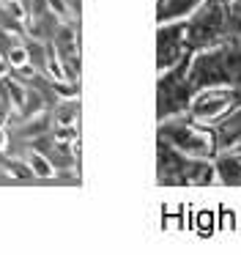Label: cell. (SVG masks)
Segmentation results:
<instances>
[{
    "label": "cell",
    "instance_id": "cell-15",
    "mask_svg": "<svg viewBox=\"0 0 241 255\" xmlns=\"http://www.w3.org/2000/svg\"><path fill=\"white\" fill-rule=\"evenodd\" d=\"M52 137L60 143H77V127H52Z\"/></svg>",
    "mask_w": 241,
    "mask_h": 255
},
{
    "label": "cell",
    "instance_id": "cell-9",
    "mask_svg": "<svg viewBox=\"0 0 241 255\" xmlns=\"http://www.w3.org/2000/svg\"><path fill=\"white\" fill-rule=\"evenodd\" d=\"M52 47L58 52V58H71V55H80V44H77V28L71 22H60L58 33L52 39Z\"/></svg>",
    "mask_w": 241,
    "mask_h": 255
},
{
    "label": "cell",
    "instance_id": "cell-11",
    "mask_svg": "<svg viewBox=\"0 0 241 255\" xmlns=\"http://www.w3.org/2000/svg\"><path fill=\"white\" fill-rule=\"evenodd\" d=\"M49 129H52V113L41 110V113H36V116L27 118L19 134H22V137H27V140H33V137H38V134L49 132Z\"/></svg>",
    "mask_w": 241,
    "mask_h": 255
},
{
    "label": "cell",
    "instance_id": "cell-13",
    "mask_svg": "<svg viewBox=\"0 0 241 255\" xmlns=\"http://www.w3.org/2000/svg\"><path fill=\"white\" fill-rule=\"evenodd\" d=\"M5 173H8L11 178H19V181H33L36 178V173H33V167H30V162H22V159H11V162H5V167H3Z\"/></svg>",
    "mask_w": 241,
    "mask_h": 255
},
{
    "label": "cell",
    "instance_id": "cell-7",
    "mask_svg": "<svg viewBox=\"0 0 241 255\" xmlns=\"http://www.w3.org/2000/svg\"><path fill=\"white\" fill-rule=\"evenodd\" d=\"M214 129H217L219 148H241V107H236L222 121H217Z\"/></svg>",
    "mask_w": 241,
    "mask_h": 255
},
{
    "label": "cell",
    "instance_id": "cell-17",
    "mask_svg": "<svg viewBox=\"0 0 241 255\" xmlns=\"http://www.w3.org/2000/svg\"><path fill=\"white\" fill-rule=\"evenodd\" d=\"M8 148V132H5V127H0V151Z\"/></svg>",
    "mask_w": 241,
    "mask_h": 255
},
{
    "label": "cell",
    "instance_id": "cell-8",
    "mask_svg": "<svg viewBox=\"0 0 241 255\" xmlns=\"http://www.w3.org/2000/svg\"><path fill=\"white\" fill-rule=\"evenodd\" d=\"M203 0H159L156 3V22H173L186 19Z\"/></svg>",
    "mask_w": 241,
    "mask_h": 255
},
{
    "label": "cell",
    "instance_id": "cell-5",
    "mask_svg": "<svg viewBox=\"0 0 241 255\" xmlns=\"http://www.w3.org/2000/svg\"><path fill=\"white\" fill-rule=\"evenodd\" d=\"M192 55L186 44V19H173V22H156V69L175 66L181 58Z\"/></svg>",
    "mask_w": 241,
    "mask_h": 255
},
{
    "label": "cell",
    "instance_id": "cell-14",
    "mask_svg": "<svg viewBox=\"0 0 241 255\" xmlns=\"http://www.w3.org/2000/svg\"><path fill=\"white\" fill-rule=\"evenodd\" d=\"M5 58H8L11 72H19V69L30 66V61H27V47H25V44H16V41H14V47L5 52Z\"/></svg>",
    "mask_w": 241,
    "mask_h": 255
},
{
    "label": "cell",
    "instance_id": "cell-4",
    "mask_svg": "<svg viewBox=\"0 0 241 255\" xmlns=\"http://www.w3.org/2000/svg\"><path fill=\"white\" fill-rule=\"evenodd\" d=\"M189 58H181L175 66L159 72L156 80V121L189 113V105L195 99V88L189 85Z\"/></svg>",
    "mask_w": 241,
    "mask_h": 255
},
{
    "label": "cell",
    "instance_id": "cell-1",
    "mask_svg": "<svg viewBox=\"0 0 241 255\" xmlns=\"http://www.w3.org/2000/svg\"><path fill=\"white\" fill-rule=\"evenodd\" d=\"M189 85L206 88H239L241 85V33L219 41L214 47L192 52L189 58Z\"/></svg>",
    "mask_w": 241,
    "mask_h": 255
},
{
    "label": "cell",
    "instance_id": "cell-10",
    "mask_svg": "<svg viewBox=\"0 0 241 255\" xmlns=\"http://www.w3.org/2000/svg\"><path fill=\"white\" fill-rule=\"evenodd\" d=\"M77 116H80V102H77V96L58 99L52 107V127H77Z\"/></svg>",
    "mask_w": 241,
    "mask_h": 255
},
{
    "label": "cell",
    "instance_id": "cell-6",
    "mask_svg": "<svg viewBox=\"0 0 241 255\" xmlns=\"http://www.w3.org/2000/svg\"><path fill=\"white\" fill-rule=\"evenodd\" d=\"M214 173L222 187H241V148H219L214 156Z\"/></svg>",
    "mask_w": 241,
    "mask_h": 255
},
{
    "label": "cell",
    "instance_id": "cell-2",
    "mask_svg": "<svg viewBox=\"0 0 241 255\" xmlns=\"http://www.w3.org/2000/svg\"><path fill=\"white\" fill-rule=\"evenodd\" d=\"M156 184L159 187H214V159L189 156L184 151L156 140Z\"/></svg>",
    "mask_w": 241,
    "mask_h": 255
},
{
    "label": "cell",
    "instance_id": "cell-16",
    "mask_svg": "<svg viewBox=\"0 0 241 255\" xmlns=\"http://www.w3.org/2000/svg\"><path fill=\"white\" fill-rule=\"evenodd\" d=\"M11 74V66H8V58L0 52V77H8Z\"/></svg>",
    "mask_w": 241,
    "mask_h": 255
},
{
    "label": "cell",
    "instance_id": "cell-3",
    "mask_svg": "<svg viewBox=\"0 0 241 255\" xmlns=\"http://www.w3.org/2000/svg\"><path fill=\"white\" fill-rule=\"evenodd\" d=\"M156 140H164L167 145H173V148L184 151L189 156H206V159H214L219 151L214 124H203L197 118H192L189 113L159 121Z\"/></svg>",
    "mask_w": 241,
    "mask_h": 255
},
{
    "label": "cell",
    "instance_id": "cell-12",
    "mask_svg": "<svg viewBox=\"0 0 241 255\" xmlns=\"http://www.w3.org/2000/svg\"><path fill=\"white\" fill-rule=\"evenodd\" d=\"M27 162H30L36 178H55V176H58V173H55V165L49 162V156L41 154V151H33V154H27Z\"/></svg>",
    "mask_w": 241,
    "mask_h": 255
}]
</instances>
